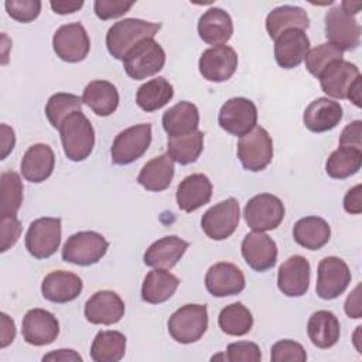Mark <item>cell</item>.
<instances>
[{"instance_id":"6da1fadb","label":"cell","mask_w":362,"mask_h":362,"mask_svg":"<svg viewBox=\"0 0 362 362\" xmlns=\"http://www.w3.org/2000/svg\"><path fill=\"white\" fill-rule=\"evenodd\" d=\"M161 28L160 23L140 18H124L115 23L106 34V47L116 59H124L132 48L146 38H154Z\"/></svg>"},{"instance_id":"7a4b0ae2","label":"cell","mask_w":362,"mask_h":362,"mask_svg":"<svg viewBox=\"0 0 362 362\" xmlns=\"http://www.w3.org/2000/svg\"><path fill=\"white\" fill-rule=\"evenodd\" d=\"M58 130L64 153L71 161H83L90 156L95 146V130L81 110L71 113Z\"/></svg>"},{"instance_id":"3957f363","label":"cell","mask_w":362,"mask_h":362,"mask_svg":"<svg viewBox=\"0 0 362 362\" xmlns=\"http://www.w3.org/2000/svg\"><path fill=\"white\" fill-rule=\"evenodd\" d=\"M171 338L180 344H192L202 338L208 328L205 304H185L175 310L167 322Z\"/></svg>"},{"instance_id":"277c9868","label":"cell","mask_w":362,"mask_h":362,"mask_svg":"<svg viewBox=\"0 0 362 362\" xmlns=\"http://www.w3.org/2000/svg\"><path fill=\"white\" fill-rule=\"evenodd\" d=\"M165 64V52L154 38L140 41L123 59L124 72L136 81L158 74Z\"/></svg>"},{"instance_id":"5b68a950","label":"cell","mask_w":362,"mask_h":362,"mask_svg":"<svg viewBox=\"0 0 362 362\" xmlns=\"http://www.w3.org/2000/svg\"><path fill=\"white\" fill-rule=\"evenodd\" d=\"M109 242L98 232L82 230L71 235L62 247V260L78 266L98 263L107 252Z\"/></svg>"},{"instance_id":"8992f818","label":"cell","mask_w":362,"mask_h":362,"mask_svg":"<svg viewBox=\"0 0 362 362\" xmlns=\"http://www.w3.org/2000/svg\"><path fill=\"white\" fill-rule=\"evenodd\" d=\"M238 158L247 171L264 170L273 158V141L266 129L256 126L238 143Z\"/></svg>"},{"instance_id":"52a82bcc","label":"cell","mask_w":362,"mask_h":362,"mask_svg":"<svg viewBox=\"0 0 362 362\" xmlns=\"http://www.w3.org/2000/svg\"><path fill=\"white\" fill-rule=\"evenodd\" d=\"M61 219L44 216L33 221L25 233V249L35 259L51 257L61 245Z\"/></svg>"},{"instance_id":"ba28073f","label":"cell","mask_w":362,"mask_h":362,"mask_svg":"<svg viewBox=\"0 0 362 362\" xmlns=\"http://www.w3.org/2000/svg\"><path fill=\"white\" fill-rule=\"evenodd\" d=\"M151 143V124L140 123L122 130L113 140L110 156L117 165L132 164L140 158Z\"/></svg>"},{"instance_id":"9c48e42d","label":"cell","mask_w":362,"mask_h":362,"mask_svg":"<svg viewBox=\"0 0 362 362\" xmlns=\"http://www.w3.org/2000/svg\"><path fill=\"white\" fill-rule=\"evenodd\" d=\"M243 216L252 230H273L284 218V205L273 194H259L247 201Z\"/></svg>"},{"instance_id":"30bf717a","label":"cell","mask_w":362,"mask_h":362,"mask_svg":"<svg viewBox=\"0 0 362 362\" xmlns=\"http://www.w3.org/2000/svg\"><path fill=\"white\" fill-rule=\"evenodd\" d=\"M239 219V202L235 198H228L215 204L202 215L201 228L208 238L214 240H223L236 230Z\"/></svg>"},{"instance_id":"8fae6325","label":"cell","mask_w":362,"mask_h":362,"mask_svg":"<svg viewBox=\"0 0 362 362\" xmlns=\"http://www.w3.org/2000/svg\"><path fill=\"white\" fill-rule=\"evenodd\" d=\"M325 37L328 41L344 51H352L361 44V25L354 16L345 13L339 6L332 7L324 17Z\"/></svg>"},{"instance_id":"7c38bea8","label":"cell","mask_w":362,"mask_h":362,"mask_svg":"<svg viewBox=\"0 0 362 362\" xmlns=\"http://www.w3.org/2000/svg\"><path fill=\"white\" fill-rule=\"evenodd\" d=\"M351 283V270L348 264L337 257L328 256L318 263L315 291L322 300H334L339 297Z\"/></svg>"},{"instance_id":"4fadbf2b","label":"cell","mask_w":362,"mask_h":362,"mask_svg":"<svg viewBox=\"0 0 362 362\" xmlns=\"http://www.w3.org/2000/svg\"><path fill=\"white\" fill-rule=\"evenodd\" d=\"M218 123L225 132L242 137L253 127H256V105L246 98H232L226 100L219 109Z\"/></svg>"},{"instance_id":"5bb4252c","label":"cell","mask_w":362,"mask_h":362,"mask_svg":"<svg viewBox=\"0 0 362 362\" xmlns=\"http://www.w3.org/2000/svg\"><path fill=\"white\" fill-rule=\"evenodd\" d=\"M52 48L62 61L79 62L89 52L90 41L85 27L81 23H69L61 25L52 37Z\"/></svg>"},{"instance_id":"9a60e30c","label":"cell","mask_w":362,"mask_h":362,"mask_svg":"<svg viewBox=\"0 0 362 362\" xmlns=\"http://www.w3.org/2000/svg\"><path fill=\"white\" fill-rule=\"evenodd\" d=\"M198 68L204 79L225 82L232 78L238 68V54L229 45L211 47L202 52Z\"/></svg>"},{"instance_id":"2e32d148","label":"cell","mask_w":362,"mask_h":362,"mask_svg":"<svg viewBox=\"0 0 362 362\" xmlns=\"http://www.w3.org/2000/svg\"><path fill=\"white\" fill-rule=\"evenodd\" d=\"M21 334L24 341L30 345H49L59 334V322L48 310L33 308L28 310L23 318Z\"/></svg>"},{"instance_id":"e0dca14e","label":"cell","mask_w":362,"mask_h":362,"mask_svg":"<svg viewBox=\"0 0 362 362\" xmlns=\"http://www.w3.org/2000/svg\"><path fill=\"white\" fill-rule=\"evenodd\" d=\"M246 286L243 272L233 263L219 262L212 264L205 274V287L214 297L239 294Z\"/></svg>"},{"instance_id":"ac0fdd59","label":"cell","mask_w":362,"mask_h":362,"mask_svg":"<svg viewBox=\"0 0 362 362\" xmlns=\"http://www.w3.org/2000/svg\"><path fill=\"white\" fill-rule=\"evenodd\" d=\"M240 249L247 266L256 272H266L276 264L277 245L264 232H249L243 238Z\"/></svg>"},{"instance_id":"d6986e66","label":"cell","mask_w":362,"mask_h":362,"mask_svg":"<svg viewBox=\"0 0 362 362\" xmlns=\"http://www.w3.org/2000/svg\"><path fill=\"white\" fill-rule=\"evenodd\" d=\"M310 263L304 256L294 255L283 262L277 273V287L287 297H301L310 287Z\"/></svg>"},{"instance_id":"ffe728a7","label":"cell","mask_w":362,"mask_h":362,"mask_svg":"<svg viewBox=\"0 0 362 362\" xmlns=\"http://www.w3.org/2000/svg\"><path fill=\"white\" fill-rule=\"evenodd\" d=\"M83 314L90 324L112 325L124 315V303L117 293L100 290L86 301Z\"/></svg>"},{"instance_id":"44dd1931","label":"cell","mask_w":362,"mask_h":362,"mask_svg":"<svg viewBox=\"0 0 362 362\" xmlns=\"http://www.w3.org/2000/svg\"><path fill=\"white\" fill-rule=\"evenodd\" d=\"M361 78L359 68L345 59H338L329 64L318 76L321 89L331 98L346 99L351 86Z\"/></svg>"},{"instance_id":"7402d4cb","label":"cell","mask_w":362,"mask_h":362,"mask_svg":"<svg viewBox=\"0 0 362 362\" xmlns=\"http://www.w3.org/2000/svg\"><path fill=\"white\" fill-rule=\"evenodd\" d=\"M310 51V40L303 30L291 28L276 38L274 58L279 66L293 69L298 66Z\"/></svg>"},{"instance_id":"603a6c76","label":"cell","mask_w":362,"mask_h":362,"mask_svg":"<svg viewBox=\"0 0 362 362\" xmlns=\"http://www.w3.org/2000/svg\"><path fill=\"white\" fill-rule=\"evenodd\" d=\"M83 288L79 276L66 270H55L48 273L41 283L42 297L51 303L64 304L75 300Z\"/></svg>"},{"instance_id":"cb8c5ba5","label":"cell","mask_w":362,"mask_h":362,"mask_svg":"<svg viewBox=\"0 0 362 362\" xmlns=\"http://www.w3.org/2000/svg\"><path fill=\"white\" fill-rule=\"evenodd\" d=\"M342 106L329 98H318L313 100L304 110V126L314 133L332 130L342 119Z\"/></svg>"},{"instance_id":"d4e9b609","label":"cell","mask_w":362,"mask_h":362,"mask_svg":"<svg viewBox=\"0 0 362 362\" xmlns=\"http://www.w3.org/2000/svg\"><path fill=\"white\" fill-rule=\"evenodd\" d=\"M188 246L187 240L175 235L164 236L153 242L144 252V264L154 269H171L181 260Z\"/></svg>"},{"instance_id":"484cf974","label":"cell","mask_w":362,"mask_h":362,"mask_svg":"<svg viewBox=\"0 0 362 362\" xmlns=\"http://www.w3.org/2000/svg\"><path fill=\"white\" fill-rule=\"evenodd\" d=\"M55 154L54 150L44 143H37L28 147L24 153L20 170L23 177L30 182H42L45 181L54 170Z\"/></svg>"},{"instance_id":"4316f807","label":"cell","mask_w":362,"mask_h":362,"mask_svg":"<svg viewBox=\"0 0 362 362\" xmlns=\"http://www.w3.org/2000/svg\"><path fill=\"white\" fill-rule=\"evenodd\" d=\"M212 197V184L204 174H191L177 187L175 198L178 208L184 212H192L209 202Z\"/></svg>"},{"instance_id":"83f0119b","label":"cell","mask_w":362,"mask_h":362,"mask_svg":"<svg viewBox=\"0 0 362 362\" xmlns=\"http://www.w3.org/2000/svg\"><path fill=\"white\" fill-rule=\"evenodd\" d=\"M198 34L201 40L214 47L223 45L233 34L230 16L219 7L208 8L198 20Z\"/></svg>"},{"instance_id":"f1b7e54d","label":"cell","mask_w":362,"mask_h":362,"mask_svg":"<svg viewBox=\"0 0 362 362\" xmlns=\"http://www.w3.org/2000/svg\"><path fill=\"white\" fill-rule=\"evenodd\" d=\"M341 334V327L337 315L327 310H320L311 314L307 322V335L313 345L321 349L334 346Z\"/></svg>"},{"instance_id":"f546056e","label":"cell","mask_w":362,"mask_h":362,"mask_svg":"<svg viewBox=\"0 0 362 362\" xmlns=\"http://www.w3.org/2000/svg\"><path fill=\"white\" fill-rule=\"evenodd\" d=\"M82 102L98 116H110L119 106V92L107 81L96 79L89 82L82 93Z\"/></svg>"},{"instance_id":"4dcf8cb0","label":"cell","mask_w":362,"mask_h":362,"mask_svg":"<svg viewBox=\"0 0 362 362\" xmlns=\"http://www.w3.org/2000/svg\"><path fill=\"white\" fill-rule=\"evenodd\" d=\"M174 177V160L161 154L147 161L137 175V182L147 191L160 192L170 187Z\"/></svg>"},{"instance_id":"1f68e13d","label":"cell","mask_w":362,"mask_h":362,"mask_svg":"<svg viewBox=\"0 0 362 362\" xmlns=\"http://www.w3.org/2000/svg\"><path fill=\"white\" fill-rule=\"evenodd\" d=\"M310 27V18L304 8L298 6H280L273 8L266 17V30L270 38L276 40L284 31L297 28L307 30Z\"/></svg>"},{"instance_id":"d6a6232c","label":"cell","mask_w":362,"mask_h":362,"mask_svg":"<svg viewBox=\"0 0 362 362\" xmlns=\"http://www.w3.org/2000/svg\"><path fill=\"white\" fill-rule=\"evenodd\" d=\"M293 238L300 246L308 250H318L328 243L331 228L328 222L320 216H305L294 223Z\"/></svg>"},{"instance_id":"836d02e7","label":"cell","mask_w":362,"mask_h":362,"mask_svg":"<svg viewBox=\"0 0 362 362\" xmlns=\"http://www.w3.org/2000/svg\"><path fill=\"white\" fill-rule=\"evenodd\" d=\"M161 122L168 136L188 134L198 129L199 112L194 103L181 100L164 112Z\"/></svg>"},{"instance_id":"e575fe53","label":"cell","mask_w":362,"mask_h":362,"mask_svg":"<svg viewBox=\"0 0 362 362\" xmlns=\"http://www.w3.org/2000/svg\"><path fill=\"white\" fill-rule=\"evenodd\" d=\"M180 284L178 277L165 269L148 272L141 284V298L148 304H160L173 297Z\"/></svg>"},{"instance_id":"d590c367","label":"cell","mask_w":362,"mask_h":362,"mask_svg":"<svg viewBox=\"0 0 362 362\" xmlns=\"http://www.w3.org/2000/svg\"><path fill=\"white\" fill-rule=\"evenodd\" d=\"M174 96L173 85L163 76L143 83L136 93V103L144 112H154L165 106Z\"/></svg>"},{"instance_id":"8d00e7d4","label":"cell","mask_w":362,"mask_h":362,"mask_svg":"<svg viewBox=\"0 0 362 362\" xmlns=\"http://www.w3.org/2000/svg\"><path fill=\"white\" fill-rule=\"evenodd\" d=\"M204 150V133L199 130L181 136H168L167 154L181 165L198 160Z\"/></svg>"},{"instance_id":"74e56055","label":"cell","mask_w":362,"mask_h":362,"mask_svg":"<svg viewBox=\"0 0 362 362\" xmlns=\"http://www.w3.org/2000/svg\"><path fill=\"white\" fill-rule=\"evenodd\" d=\"M126 352V337L119 331H99L90 345L95 362H119Z\"/></svg>"},{"instance_id":"f35d334b","label":"cell","mask_w":362,"mask_h":362,"mask_svg":"<svg viewBox=\"0 0 362 362\" xmlns=\"http://www.w3.org/2000/svg\"><path fill=\"white\" fill-rule=\"evenodd\" d=\"M362 150L352 147H338L334 150L325 163V171L331 178L344 180L361 170Z\"/></svg>"},{"instance_id":"ab89813d","label":"cell","mask_w":362,"mask_h":362,"mask_svg":"<svg viewBox=\"0 0 362 362\" xmlns=\"http://www.w3.org/2000/svg\"><path fill=\"white\" fill-rule=\"evenodd\" d=\"M218 325L226 335L242 337L252 329L253 315L242 303H232L221 310Z\"/></svg>"},{"instance_id":"60d3db41","label":"cell","mask_w":362,"mask_h":362,"mask_svg":"<svg viewBox=\"0 0 362 362\" xmlns=\"http://www.w3.org/2000/svg\"><path fill=\"white\" fill-rule=\"evenodd\" d=\"M23 204V182L16 171L0 175V216L16 215Z\"/></svg>"},{"instance_id":"b9f144b4","label":"cell","mask_w":362,"mask_h":362,"mask_svg":"<svg viewBox=\"0 0 362 362\" xmlns=\"http://www.w3.org/2000/svg\"><path fill=\"white\" fill-rule=\"evenodd\" d=\"M82 98L74 93L59 92L52 95L45 105V116L54 129H59L61 123L74 112L81 110Z\"/></svg>"},{"instance_id":"7bdbcfd3","label":"cell","mask_w":362,"mask_h":362,"mask_svg":"<svg viewBox=\"0 0 362 362\" xmlns=\"http://www.w3.org/2000/svg\"><path fill=\"white\" fill-rule=\"evenodd\" d=\"M342 57L344 52L339 48L332 45L331 42H324L307 52L304 58L305 68L313 76L318 78L329 64L342 59Z\"/></svg>"},{"instance_id":"ee69618b","label":"cell","mask_w":362,"mask_h":362,"mask_svg":"<svg viewBox=\"0 0 362 362\" xmlns=\"http://www.w3.org/2000/svg\"><path fill=\"white\" fill-rule=\"evenodd\" d=\"M270 358L273 362H304L307 354L301 344L293 339H281L272 346Z\"/></svg>"},{"instance_id":"f6af8a7d","label":"cell","mask_w":362,"mask_h":362,"mask_svg":"<svg viewBox=\"0 0 362 362\" xmlns=\"http://www.w3.org/2000/svg\"><path fill=\"white\" fill-rule=\"evenodd\" d=\"M7 14L20 23H30L40 16V0H7L4 3Z\"/></svg>"},{"instance_id":"bcb514c9","label":"cell","mask_w":362,"mask_h":362,"mask_svg":"<svg viewBox=\"0 0 362 362\" xmlns=\"http://www.w3.org/2000/svg\"><path fill=\"white\" fill-rule=\"evenodd\" d=\"M225 359L229 362H259L262 359V352L257 344L239 341L228 345Z\"/></svg>"},{"instance_id":"7dc6e473","label":"cell","mask_w":362,"mask_h":362,"mask_svg":"<svg viewBox=\"0 0 362 362\" xmlns=\"http://www.w3.org/2000/svg\"><path fill=\"white\" fill-rule=\"evenodd\" d=\"M21 233V223L16 215L0 216V252H7L13 247Z\"/></svg>"},{"instance_id":"c3c4849f","label":"cell","mask_w":362,"mask_h":362,"mask_svg":"<svg viewBox=\"0 0 362 362\" xmlns=\"http://www.w3.org/2000/svg\"><path fill=\"white\" fill-rule=\"evenodd\" d=\"M134 1H122V0H95L93 10L98 18L100 20H110L117 18L123 14H126L132 7Z\"/></svg>"},{"instance_id":"681fc988","label":"cell","mask_w":362,"mask_h":362,"mask_svg":"<svg viewBox=\"0 0 362 362\" xmlns=\"http://www.w3.org/2000/svg\"><path fill=\"white\" fill-rule=\"evenodd\" d=\"M341 147H352L362 150V122L355 120L345 126L339 136Z\"/></svg>"},{"instance_id":"f907efd6","label":"cell","mask_w":362,"mask_h":362,"mask_svg":"<svg viewBox=\"0 0 362 362\" xmlns=\"http://www.w3.org/2000/svg\"><path fill=\"white\" fill-rule=\"evenodd\" d=\"M362 185L356 184L354 188H351L345 197H344V209L348 214L358 215L362 212V197H361Z\"/></svg>"},{"instance_id":"816d5d0a","label":"cell","mask_w":362,"mask_h":362,"mask_svg":"<svg viewBox=\"0 0 362 362\" xmlns=\"http://www.w3.org/2000/svg\"><path fill=\"white\" fill-rule=\"evenodd\" d=\"M361 286L358 284L354 291L348 296L345 301V313L349 318H361L362 310H361Z\"/></svg>"},{"instance_id":"f5cc1de1","label":"cell","mask_w":362,"mask_h":362,"mask_svg":"<svg viewBox=\"0 0 362 362\" xmlns=\"http://www.w3.org/2000/svg\"><path fill=\"white\" fill-rule=\"evenodd\" d=\"M1 339H0V348H6L8 344L14 341L16 337V325L14 321L6 314L1 313Z\"/></svg>"},{"instance_id":"db71d44e","label":"cell","mask_w":362,"mask_h":362,"mask_svg":"<svg viewBox=\"0 0 362 362\" xmlns=\"http://www.w3.org/2000/svg\"><path fill=\"white\" fill-rule=\"evenodd\" d=\"M0 133H1V154H0V158L4 160L14 148L16 136H14V130L10 126L4 124V123L0 126Z\"/></svg>"},{"instance_id":"11a10c76","label":"cell","mask_w":362,"mask_h":362,"mask_svg":"<svg viewBox=\"0 0 362 362\" xmlns=\"http://www.w3.org/2000/svg\"><path fill=\"white\" fill-rule=\"evenodd\" d=\"M42 361H54V362H59V361H64V362H69V361H79L82 362V356L79 354H76L74 349H57V351H52L47 355L42 356Z\"/></svg>"},{"instance_id":"9f6ffc18","label":"cell","mask_w":362,"mask_h":362,"mask_svg":"<svg viewBox=\"0 0 362 362\" xmlns=\"http://www.w3.org/2000/svg\"><path fill=\"white\" fill-rule=\"evenodd\" d=\"M49 6L57 14H69L78 11L83 6V1H49Z\"/></svg>"},{"instance_id":"6f0895ef","label":"cell","mask_w":362,"mask_h":362,"mask_svg":"<svg viewBox=\"0 0 362 362\" xmlns=\"http://www.w3.org/2000/svg\"><path fill=\"white\" fill-rule=\"evenodd\" d=\"M346 99H349L356 107H361L362 106V76L359 79L355 81V83L351 86L348 95H346Z\"/></svg>"},{"instance_id":"680465c9","label":"cell","mask_w":362,"mask_h":362,"mask_svg":"<svg viewBox=\"0 0 362 362\" xmlns=\"http://www.w3.org/2000/svg\"><path fill=\"white\" fill-rule=\"evenodd\" d=\"M361 6H362V4H361L359 1H358V3H352V1H342L339 7H341L345 13H348V14L354 16V14H356V13L359 11Z\"/></svg>"}]
</instances>
